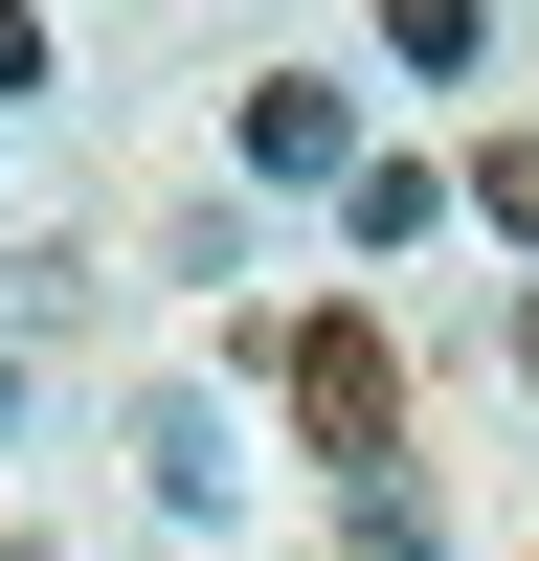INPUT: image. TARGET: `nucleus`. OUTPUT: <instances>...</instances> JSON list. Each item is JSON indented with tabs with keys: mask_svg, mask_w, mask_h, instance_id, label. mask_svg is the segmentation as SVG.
Returning a JSON list of instances; mask_svg holds the SVG:
<instances>
[{
	"mask_svg": "<svg viewBox=\"0 0 539 561\" xmlns=\"http://www.w3.org/2000/svg\"><path fill=\"white\" fill-rule=\"evenodd\" d=\"M270 404H293L359 494L404 472V337H382V314H293V337H270Z\"/></svg>",
	"mask_w": 539,
	"mask_h": 561,
	"instance_id": "obj_1",
	"label": "nucleus"
},
{
	"mask_svg": "<svg viewBox=\"0 0 539 561\" xmlns=\"http://www.w3.org/2000/svg\"><path fill=\"white\" fill-rule=\"evenodd\" d=\"M0 404H23V359H0Z\"/></svg>",
	"mask_w": 539,
	"mask_h": 561,
	"instance_id": "obj_9",
	"label": "nucleus"
},
{
	"mask_svg": "<svg viewBox=\"0 0 539 561\" xmlns=\"http://www.w3.org/2000/svg\"><path fill=\"white\" fill-rule=\"evenodd\" d=\"M517 382H539V314H517Z\"/></svg>",
	"mask_w": 539,
	"mask_h": 561,
	"instance_id": "obj_8",
	"label": "nucleus"
},
{
	"mask_svg": "<svg viewBox=\"0 0 539 561\" xmlns=\"http://www.w3.org/2000/svg\"><path fill=\"white\" fill-rule=\"evenodd\" d=\"M472 203H494V225L539 248V135H494V158H472Z\"/></svg>",
	"mask_w": 539,
	"mask_h": 561,
	"instance_id": "obj_6",
	"label": "nucleus"
},
{
	"mask_svg": "<svg viewBox=\"0 0 539 561\" xmlns=\"http://www.w3.org/2000/svg\"><path fill=\"white\" fill-rule=\"evenodd\" d=\"M382 68H404V90H472V68H494V23H472V0H404V23H382Z\"/></svg>",
	"mask_w": 539,
	"mask_h": 561,
	"instance_id": "obj_3",
	"label": "nucleus"
},
{
	"mask_svg": "<svg viewBox=\"0 0 539 561\" xmlns=\"http://www.w3.org/2000/svg\"><path fill=\"white\" fill-rule=\"evenodd\" d=\"M337 225H359V248H427V225H449V180H427V158H359V203H337Z\"/></svg>",
	"mask_w": 539,
	"mask_h": 561,
	"instance_id": "obj_4",
	"label": "nucleus"
},
{
	"mask_svg": "<svg viewBox=\"0 0 539 561\" xmlns=\"http://www.w3.org/2000/svg\"><path fill=\"white\" fill-rule=\"evenodd\" d=\"M225 158H248L270 203H293V180H337V203H359V90H337V68H270L248 113H225Z\"/></svg>",
	"mask_w": 539,
	"mask_h": 561,
	"instance_id": "obj_2",
	"label": "nucleus"
},
{
	"mask_svg": "<svg viewBox=\"0 0 539 561\" xmlns=\"http://www.w3.org/2000/svg\"><path fill=\"white\" fill-rule=\"evenodd\" d=\"M337 561H427V494L382 472V494H359V517H337Z\"/></svg>",
	"mask_w": 539,
	"mask_h": 561,
	"instance_id": "obj_5",
	"label": "nucleus"
},
{
	"mask_svg": "<svg viewBox=\"0 0 539 561\" xmlns=\"http://www.w3.org/2000/svg\"><path fill=\"white\" fill-rule=\"evenodd\" d=\"M23 90H45V23H23V0H0V113H23Z\"/></svg>",
	"mask_w": 539,
	"mask_h": 561,
	"instance_id": "obj_7",
	"label": "nucleus"
}]
</instances>
